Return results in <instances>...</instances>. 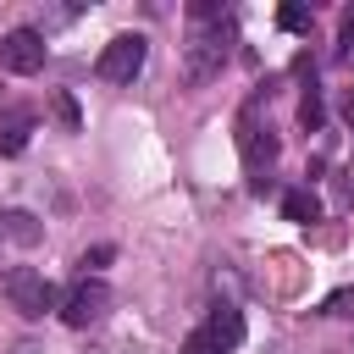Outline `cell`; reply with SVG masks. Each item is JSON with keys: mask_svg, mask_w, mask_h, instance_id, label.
Wrapping results in <instances>:
<instances>
[{"mask_svg": "<svg viewBox=\"0 0 354 354\" xmlns=\"http://www.w3.org/2000/svg\"><path fill=\"white\" fill-rule=\"evenodd\" d=\"M0 293L11 299V310L17 315H28V321H39L44 310H55L61 299H55V288H50V277L44 271H33V266H11L6 277H0Z\"/></svg>", "mask_w": 354, "mask_h": 354, "instance_id": "2", "label": "cell"}, {"mask_svg": "<svg viewBox=\"0 0 354 354\" xmlns=\"http://www.w3.org/2000/svg\"><path fill=\"white\" fill-rule=\"evenodd\" d=\"M343 122H348V133H354V88L343 94Z\"/></svg>", "mask_w": 354, "mask_h": 354, "instance_id": "18", "label": "cell"}, {"mask_svg": "<svg viewBox=\"0 0 354 354\" xmlns=\"http://www.w3.org/2000/svg\"><path fill=\"white\" fill-rule=\"evenodd\" d=\"M321 315H354V288H337V293L321 304Z\"/></svg>", "mask_w": 354, "mask_h": 354, "instance_id": "13", "label": "cell"}, {"mask_svg": "<svg viewBox=\"0 0 354 354\" xmlns=\"http://www.w3.org/2000/svg\"><path fill=\"white\" fill-rule=\"evenodd\" d=\"M22 354H28V348H22Z\"/></svg>", "mask_w": 354, "mask_h": 354, "instance_id": "19", "label": "cell"}, {"mask_svg": "<svg viewBox=\"0 0 354 354\" xmlns=\"http://www.w3.org/2000/svg\"><path fill=\"white\" fill-rule=\"evenodd\" d=\"M337 61H354V17L343 22V39H337Z\"/></svg>", "mask_w": 354, "mask_h": 354, "instance_id": "17", "label": "cell"}, {"mask_svg": "<svg viewBox=\"0 0 354 354\" xmlns=\"http://www.w3.org/2000/svg\"><path fill=\"white\" fill-rule=\"evenodd\" d=\"M0 238H11V243H22V249H28V243H39V238H44V227H39V216H33V210H6V216H0Z\"/></svg>", "mask_w": 354, "mask_h": 354, "instance_id": "8", "label": "cell"}, {"mask_svg": "<svg viewBox=\"0 0 354 354\" xmlns=\"http://www.w3.org/2000/svg\"><path fill=\"white\" fill-rule=\"evenodd\" d=\"M205 332H210L221 348H238V343H243V315H238L232 304H216L210 321H205Z\"/></svg>", "mask_w": 354, "mask_h": 354, "instance_id": "7", "label": "cell"}, {"mask_svg": "<svg viewBox=\"0 0 354 354\" xmlns=\"http://www.w3.org/2000/svg\"><path fill=\"white\" fill-rule=\"evenodd\" d=\"M144 55H149V44H144V33H116L105 50H100V77L105 83H133L138 72H144Z\"/></svg>", "mask_w": 354, "mask_h": 354, "instance_id": "3", "label": "cell"}, {"mask_svg": "<svg viewBox=\"0 0 354 354\" xmlns=\"http://www.w3.org/2000/svg\"><path fill=\"white\" fill-rule=\"evenodd\" d=\"M299 122H304V133H315V127H321V100H315V88L304 94V105H299Z\"/></svg>", "mask_w": 354, "mask_h": 354, "instance_id": "14", "label": "cell"}, {"mask_svg": "<svg viewBox=\"0 0 354 354\" xmlns=\"http://www.w3.org/2000/svg\"><path fill=\"white\" fill-rule=\"evenodd\" d=\"M105 310H111V288H105L100 277H77V282L66 288V299H61V321H66V326H94Z\"/></svg>", "mask_w": 354, "mask_h": 354, "instance_id": "4", "label": "cell"}, {"mask_svg": "<svg viewBox=\"0 0 354 354\" xmlns=\"http://www.w3.org/2000/svg\"><path fill=\"white\" fill-rule=\"evenodd\" d=\"M0 66L17 72V77L39 72V66H44V33H39V28H11V33L0 39Z\"/></svg>", "mask_w": 354, "mask_h": 354, "instance_id": "6", "label": "cell"}, {"mask_svg": "<svg viewBox=\"0 0 354 354\" xmlns=\"http://www.w3.org/2000/svg\"><path fill=\"white\" fill-rule=\"evenodd\" d=\"M111 254H116L111 243H94V249H83V260H77V266H83V277H88V271H100V266H105Z\"/></svg>", "mask_w": 354, "mask_h": 354, "instance_id": "15", "label": "cell"}, {"mask_svg": "<svg viewBox=\"0 0 354 354\" xmlns=\"http://www.w3.org/2000/svg\"><path fill=\"white\" fill-rule=\"evenodd\" d=\"M183 354H227V348H221V343H216L205 326H194V332L183 337Z\"/></svg>", "mask_w": 354, "mask_h": 354, "instance_id": "11", "label": "cell"}, {"mask_svg": "<svg viewBox=\"0 0 354 354\" xmlns=\"http://www.w3.org/2000/svg\"><path fill=\"white\" fill-rule=\"evenodd\" d=\"M55 116H61L66 133H77V105H72V94H55Z\"/></svg>", "mask_w": 354, "mask_h": 354, "instance_id": "16", "label": "cell"}, {"mask_svg": "<svg viewBox=\"0 0 354 354\" xmlns=\"http://www.w3.org/2000/svg\"><path fill=\"white\" fill-rule=\"evenodd\" d=\"M277 22H282L288 33H304V28H310V11H304V6H282V11H277Z\"/></svg>", "mask_w": 354, "mask_h": 354, "instance_id": "12", "label": "cell"}, {"mask_svg": "<svg viewBox=\"0 0 354 354\" xmlns=\"http://www.w3.org/2000/svg\"><path fill=\"white\" fill-rule=\"evenodd\" d=\"M28 133H33V116H6L0 122V155H22V144H28Z\"/></svg>", "mask_w": 354, "mask_h": 354, "instance_id": "10", "label": "cell"}, {"mask_svg": "<svg viewBox=\"0 0 354 354\" xmlns=\"http://www.w3.org/2000/svg\"><path fill=\"white\" fill-rule=\"evenodd\" d=\"M238 149H243L249 183L266 188V171H271V160H277V138H271V127H260L254 116H243V122H238Z\"/></svg>", "mask_w": 354, "mask_h": 354, "instance_id": "5", "label": "cell"}, {"mask_svg": "<svg viewBox=\"0 0 354 354\" xmlns=\"http://www.w3.org/2000/svg\"><path fill=\"white\" fill-rule=\"evenodd\" d=\"M221 66H227V17H205V22L188 28V44H183V77H188V83H210Z\"/></svg>", "mask_w": 354, "mask_h": 354, "instance_id": "1", "label": "cell"}, {"mask_svg": "<svg viewBox=\"0 0 354 354\" xmlns=\"http://www.w3.org/2000/svg\"><path fill=\"white\" fill-rule=\"evenodd\" d=\"M282 216L299 221V227H310V221L321 216V199H315L310 188H288V194H282Z\"/></svg>", "mask_w": 354, "mask_h": 354, "instance_id": "9", "label": "cell"}]
</instances>
